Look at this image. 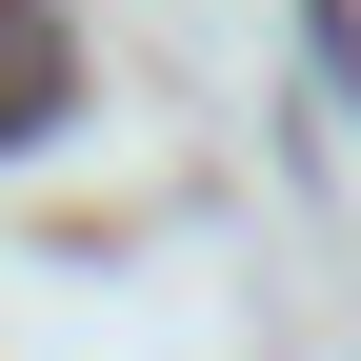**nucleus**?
<instances>
[{
	"mask_svg": "<svg viewBox=\"0 0 361 361\" xmlns=\"http://www.w3.org/2000/svg\"><path fill=\"white\" fill-rule=\"evenodd\" d=\"M61 101H80V40L40 0H0V141H61Z\"/></svg>",
	"mask_w": 361,
	"mask_h": 361,
	"instance_id": "1",
	"label": "nucleus"
}]
</instances>
